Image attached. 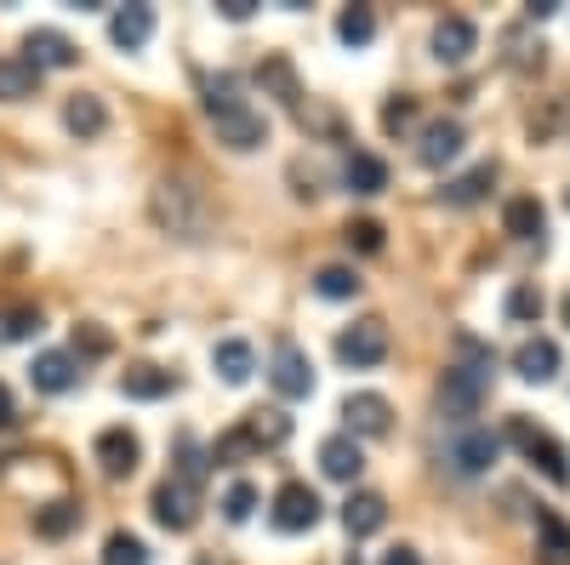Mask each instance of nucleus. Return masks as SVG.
<instances>
[{
  "label": "nucleus",
  "mask_w": 570,
  "mask_h": 565,
  "mask_svg": "<svg viewBox=\"0 0 570 565\" xmlns=\"http://www.w3.org/2000/svg\"><path fill=\"white\" fill-rule=\"evenodd\" d=\"M456 366H445V377H440V411L456 422V429H468L473 417H480V406H485V394H491V371H497V354H491V343H480V338H456Z\"/></svg>",
  "instance_id": "f257e3e1"
},
{
  "label": "nucleus",
  "mask_w": 570,
  "mask_h": 565,
  "mask_svg": "<svg viewBox=\"0 0 570 565\" xmlns=\"http://www.w3.org/2000/svg\"><path fill=\"white\" fill-rule=\"evenodd\" d=\"M200 104H206V120H212V131H217V144H223V149L252 155V149L268 144V120L240 98V80H234V75H212Z\"/></svg>",
  "instance_id": "f03ea898"
},
{
  "label": "nucleus",
  "mask_w": 570,
  "mask_h": 565,
  "mask_svg": "<svg viewBox=\"0 0 570 565\" xmlns=\"http://www.w3.org/2000/svg\"><path fill=\"white\" fill-rule=\"evenodd\" d=\"M149 212H155V223H160L166 234H177V241H206V234H212V206H206V195H200L195 183H183V177L155 183Z\"/></svg>",
  "instance_id": "7ed1b4c3"
},
{
  "label": "nucleus",
  "mask_w": 570,
  "mask_h": 565,
  "mask_svg": "<svg viewBox=\"0 0 570 565\" xmlns=\"http://www.w3.org/2000/svg\"><path fill=\"white\" fill-rule=\"evenodd\" d=\"M497 457H502V435L480 429V422H468V429H456V435H451V446H445L451 475H462V480H480V475H491V462H497Z\"/></svg>",
  "instance_id": "20e7f679"
},
{
  "label": "nucleus",
  "mask_w": 570,
  "mask_h": 565,
  "mask_svg": "<svg viewBox=\"0 0 570 565\" xmlns=\"http://www.w3.org/2000/svg\"><path fill=\"white\" fill-rule=\"evenodd\" d=\"M508 440L525 451L553 486H570V457H564V446H559L548 429H531V417H513V422H508Z\"/></svg>",
  "instance_id": "39448f33"
},
{
  "label": "nucleus",
  "mask_w": 570,
  "mask_h": 565,
  "mask_svg": "<svg viewBox=\"0 0 570 565\" xmlns=\"http://www.w3.org/2000/svg\"><path fill=\"white\" fill-rule=\"evenodd\" d=\"M337 360L354 366V371H371L389 360V325L383 320H354L348 332L337 338Z\"/></svg>",
  "instance_id": "423d86ee"
},
{
  "label": "nucleus",
  "mask_w": 570,
  "mask_h": 565,
  "mask_svg": "<svg viewBox=\"0 0 570 565\" xmlns=\"http://www.w3.org/2000/svg\"><path fill=\"white\" fill-rule=\"evenodd\" d=\"M149 508H155V520H160L166 532H195V520H200V491L183 486V480H160L155 497H149Z\"/></svg>",
  "instance_id": "0eeeda50"
},
{
  "label": "nucleus",
  "mask_w": 570,
  "mask_h": 565,
  "mask_svg": "<svg viewBox=\"0 0 570 565\" xmlns=\"http://www.w3.org/2000/svg\"><path fill=\"white\" fill-rule=\"evenodd\" d=\"M268 383H274L279 400H308V394H314V366H308V354H303L297 343H279V349H274V366H268Z\"/></svg>",
  "instance_id": "6e6552de"
},
{
  "label": "nucleus",
  "mask_w": 570,
  "mask_h": 565,
  "mask_svg": "<svg viewBox=\"0 0 570 565\" xmlns=\"http://www.w3.org/2000/svg\"><path fill=\"white\" fill-rule=\"evenodd\" d=\"M274 526H279V532H314V526H320V497H314V486L285 480V486L274 491Z\"/></svg>",
  "instance_id": "1a4fd4ad"
},
{
  "label": "nucleus",
  "mask_w": 570,
  "mask_h": 565,
  "mask_svg": "<svg viewBox=\"0 0 570 565\" xmlns=\"http://www.w3.org/2000/svg\"><path fill=\"white\" fill-rule=\"evenodd\" d=\"M91 457H98V468H104L109 480H131L137 462H142V446H137L131 429H104L98 446H91Z\"/></svg>",
  "instance_id": "9d476101"
},
{
  "label": "nucleus",
  "mask_w": 570,
  "mask_h": 565,
  "mask_svg": "<svg viewBox=\"0 0 570 565\" xmlns=\"http://www.w3.org/2000/svg\"><path fill=\"white\" fill-rule=\"evenodd\" d=\"M462 144H468V131H462V120H428L422 126V144H416V160L428 166V172H440V166H451L456 155H462Z\"/></svg>",
  "instance_id": "9b49d317"
},
{
  "label": "nucleus",
  "mask_w": 570,
  "mask_h": 565,
  "mask_svg": "<svg viewBox=\"0 0 570 565\" xmlns=\"http://www.w3.org/2000/svg\"><path fill=\"white\" fill-rule=\"evenodd\" d=\"M343 417H348V435H365V440H383L394 429V406L383 394H348Z\"/></svg>",
  "instance_id": "f8f14e48"
},
{
  "label": "nucleus",
  "mask_w": 570,
  "mask_h": 565,
  "mask_svg": "<svg viewBox=\"0 0 570 565\" xmlns=\"http://www.w3.org/2000/svg\"><path fill=\"white\" fill-rule=\"evenodd\" d=\"M29 383H35L40 394H69V389L80 383V360L63 354V349H46V354H35V366H29Z\"/></svg>",
  "instance_id": "ddd939ff"
},
{
  "label": "nucleus",
  "mask_w": 570,
  "mask_h": 565,
  "mask_svg": "<svg viewBox=\"0 0 570 565\" xmlns=\"http://www.w3.org/2000/svg\"><path fill=\"white\" fill-rule=\"evenodd\" d=\"M23 58H29L35 69H75V64H80V46H75L69 35H58V29H35V35L23 40Z\"/></svg>",
  "instance_id": "4468645a"
},
{
  "label": "nucleus",
  "mask_w": 570,
  "mask_h": 565,
  "mask_svg": "<svg viewBox=\"0 0 570 565\" xmlns=\"http://www.w3.org/2000/svg\"><path fill=\"white\" fill-rule=\"evenodd\" d=\"M320 468H325V480L354 486V480L365 475V451H360V440H354V435H331V440L320 446Z\"/></svg>",
  "instance_id": "2eb2a0df"
},
{
  "label": "nucleus",
  "mask_w": 570,
  "mask_h": 565,
  "mask_svg": "<svg viewBox=\"0 0 570 565\" xmlns=\"http://www.w3.org/2000/svg\"><path fill=\"white\" fill-rule=\"evenodd\" d=\"M513 371L525 377V383H553L559 377V343L553 338H525L513 349Z\"/></svg>",
  "instance_id": "dca6fc26"
},
{
  "label": "nucleus",
  "mask_w": 570,
  "mask_h": 565,
  "mask_svg": "<svg viewBox=\"0 0 570 565\" xmlns=\"http://www.w3.org/2000/svg\"><path fill=\"white\" fill-rule=\"evenodd\" d=\"M473 52H480V29H473L468 18H440V29H434V58H440V64H468Z\"/></svg>",
  "instance_id": "f3484780"
},
{
  "label": "nucleus",
  "mask_w": 570,
  "mask_h": 565,
  "mask_svg": "<svg viewBox=\"0 0 570 565\" xmlns=\"http://www.w3.org/2000/svg\"><path fill=\"white\" fill-rule=\"evenodd\" d=\"M389 526V503L376 497V491H354L348 503H343V532L348 537H376Z\"/></svg>",
  "instance_id": "a211bd4d"
},
{
  "label": "nucleus",
  "mask_w": 570,
  "mask_h": 565,
  "mask_svg": "<svg viewBox=\"0 0 570 565\" xmlns=\"http://www.w3.org/2000/svg\"><path fill=\"white\" fill-rule=\"evenodd\" d=\"M491 188H497V160H480V166H468L462 177H451L440 195H445V206H480Z\"/></svg>",
  "instance_id": "6ab92c4d"
},
{
  "label": "nucleus",
  "mask_w": 570,
  "mask_h": 565,
  "mask_svg": "<svg viewBox=\"0 0 570 565\" xmlns=\"http://www.w3.org/2000/svg\"><path fill=\"white\" fill-rule=\"evenodd\" d=\"M155 35V7H120L109 18V40L120 46V52H137V46H149Z\"/></svg>",
  "instance_id": "aec40b11"
},
{
  "label": "nucleus",
  "mask_w": 570,
  "mask_h": 565,
  "mask_svg": "<svg viewBox=\"0 0 570 565\" xmlns=\"http://www.w3.org/2000/svg\"><path fill=\"white\" fill-rule=\"evenodd\" d=\"M502 228L513 234V241H542V228H548V212L537 195H513L502 206Z\"/></svg>",
  "instance_id": "412c9836"
},
{
  "label": "nucleus",
  "mask_w": 570,
  "mask_h": 565,
  "mask_svg": "<svg viewBox=\"0 0 570 565\" xmlns=\"http://www.w3.org/2000/svg\"><path fill=\"white\" fill-rule=\"evenodd\" d=\"M212 366H217V377H223L228 389H240L246 377L257 371V354H252V343H246V338H223V343L212 349Z\"/></svg>",
  "instance_id": "4be33fe9"
},
{
  "label": "nucleus",
  "mask_w": 570,
  "mask_h": 565,
  "mask_svg": "<svg viewBox=\"0 0 570 565\" xmlns=\"http://www.w3.org/2000/svg\"><path fill=\"white\" fill-rule=\"evenodd\" d=\"M63 126H69L75 137H104V131H109V109H104V98H91V91H75V98L63 104Z\"/></svg>",
  "instance_id": "5701e85b"
},
{
  "label": "nucleus",
  "mask_w": 570,
  "mask_h": 565,
  "mask_svg": "<svg viewBox=\"0 0 570 565\" xmlns=\"http://www.w3.org/2000/svg\"><path fill=\"white\" fill-rule=\"evenodd\" d=\"M171 389H177V377L160 371V366H126V377H120L126 400H166Z\"/></svg>",
  "instance_id": "b1692460"
},
{
  "label": "nucleus",
  "mask_w": 570,
  "mask_h": 565,
  "mask_svg": "<svg viewBox=\"0 0 570 565\" xmlns=\"http://www.w3.org/2000/svg\"><path fill=\"white\" fill-rule=\"evenodd\" d=\"M343 183L354 188V195H383V188H389V160L354 149V155L343 160Z\"/></svg>",
  "instance_id": "393cba45"
},
{
  "label": "nucleus",
  "mask_w": 570,
  "mask_h": 565,
  "mask_svg": "<svg viewBox=\"0 0 570 565\" xmlns=\"http://www.w3.org/2000/svg\"><path fill=\"white\" fill-rule=\"evenodd\" d=\"M257 86H263V91H274V98H279L285 109H303V86H297V69L285 64V58H263V64H257Z\"/></svg>",
  "instance_id": "a878e982"
},
{
  "label": "nucleus",
  "mask_w": 570,
  "mask_h": 565,
  "mask_svg": "<svg viewBox=\"0 0 570 565\" xmlns=\"http://www.w3.org/2000/svg\"><path fill=\"white\" fill-rule=\"evenodd\" d=\"M69 532H80V503L58 497V503L35 508V537H46V543H63Z\"/></svg>",
  "instance_id": "bb28decb"
},
{
  "label": "nucleus",
  "mask_w": 570,
  "mask_h": 565,
  "mask_svg": "<svg viewBox=\"0 0 570 565\" xmlns=\"http://www.w3.org/2000/svg\"><path fill=\"white\" fill-rule=\"evenodd\" d=\"M177 468H171V480H183V486H195L200 491V480H206V468H212V451L195 440V435H177Z\"/></svg>",
  "instance_id": "cd10ccee"
},
{
  "label": "nucleus",
  "mask_w": 570,
  "mask_h": 565,
  "mask_svg": "<svg viewBox=\"0 0 570 565\" xmlns=\"http://www.w3.org/2000/svg\"><path fill=\"white\" fill-rule=\"evenodd\" d=\"M537 537H542V565H570V526L553 508H537Z\"/></svg>",
  "instance_id": "c85d7f7f"
},
{
  "label": "nucleus",
  "mask_w": 570,
  "mask_h": 565,
  "mask_svg": "<svg viewBox=\"0 0 570 565\" xmlns=\"http://www.w3.org/2000/svg\"><path fill=\"white\" fill-rule=\"evenodd\" d=\"M246 429H252L257 451H279L285 440H292V417L268 406V411H252V417H246Z\"/></svg>",
  "instance_id": "c756f323"
},
{
  "label": "nucleus",
  "mask_w": 570,
  "mask_h": 565,
  "mask_svg": "<svg viewBox=\"0 0 570 565\" xmlns=\"http://www.w3.org/2000/svg\"><path fill=\"white\" fill-rule=\"evenodd\" d=\"M314 292H320L325 303H348V298H360V274L343 269V263H325V269L314 274Z\"/></svg>",
  "instance_id": "7c9ffc66"
},
{
  "label": "nucleus",
  "mask_w": 570,
  "mask_h": 565,
  "mask_svg": "<svg viewBox=\"0 0 570 565\" xmlns=\"http://www.w3.org/2000/svg\"><path fill=\"white\" fill-rule=\"evenodd\" d=\"M40 69L29 58H0V98H35Z\"/></svg>",
  "instance_id": "2f4dec72"
},
{
  "label": "nucleus",
  "mask_w": 570,
  "mask_h": 565,
  "mask_svg": "<svg viewBox=\"0 0 570 565\" xmlns=\"http://www.w3.org/2000/svg\"><path fill=\"white\" fill-rule=\"evenodd\" d=\"M46 332V320H40V309H0V343H29V338H40Z\"/></svg>",
  "instance_id": "473e14b6"
},
{
  "label": "nucleus",
  "mask_w": 570,
  "mask_h": 565,
  "mask_svg": "<svg viewBox=\"0 0 570 565\" xmlns=\"http://www.w3.org/2000/svg\"><path fill=\"white\" fill-rule=\"evenodd\" d=\"M371 35H376V12L371 7H343L337 12V40L343 46H371Z\"/></svg>",
  "instance_id": "72a5a7b5"
},
{
  "label": "nucleus",
  "mask_w": 570,
  "mask_h": 565,
  "mask_svg": "<svg viewBox=\"0 0 570 565\" xmlns=\"http://www.w3.org/2000/svg\"><path fill=\"white\" fill-rule=\"evenodd\" d=\"M104 565H149V543L131 537V532H109V543H104Z\"/></svg>",
  "instance_id": "f704fd0d"
},
{
  "label": "nucleus",
  "mask_w": 570,
  "mask_h": 565,
  "mask_svg": "<svg viewBox=\"0 0 570 565\" xmlns=\"http://www.w3.org/2000/svg\"><path fill=\"white\" fill-rule=\"evenodd\" d=\"M343 241H348L354 252L376 257V252L389 246V234H383V223H376V217H348V228H343Z\"/></svg>",
  "instance_id": "c9c22d12"
},
{
  "label": "nucleus",
  "mask_w": 570,
  "mask_h": 565,
  "mask_svg": "<svg viewBox=\"0 0 570 565\" xmlns=\"http://www.w3.org/2000/svg\"><path fill=\"white\" fill-rule=\"evenodd\" d=\"M246 457H257V440H252V429H246V422H240V429H228L217 446H212V462H246Z\"/></svg>",
  "instance_id": "e433bc0d"
},
{
  "label": "nucleus",
  "mask_w": 570,
  "mask_h": 565,
  "mask_svg": "<svg viewBox=\"0 0 570 565\" xmlns=\"http://www.w3.org/2000/svg\"><path fill=\"white\" fill-rule=\"evenodd\" d=\"M109 349H115V338L104 332V325H91V320L75 325V360H104Z\"/></svg>",
  "instance_id": "4c0bfd02"
},
{
  "label": "nucleus",
  "mask_w": 570,
  "mask_h": 565,
  "mask_svg": "<svg viewBox=\"0 0 570 565\" xmlns=\"http://www.w3.org/2000/svg\"><path fill=\"white\" fill-rule=\"evenodd\" d=\"M252 508H257V486H246V480H234L228 491H223V520H252Z\"/></svg>",
  "instance_id": "58836bf2"
},
{
  "label": "nucleus",
  "mask_w": 570,
  "mask_h": 565,
  "mask_svg": "<svg viewBox=\"0 0 570 565\" xmlns=\"http://www.w3.org/2000/svg\"><path fill=\"white\" fill-rule=\"evenodd\" d=\"M508 320L537 325V320H542V292H537V286H513V292H508Z\"/></svg>",
  "instance_id": "ea45409f"
},
{
  "label": "nucleus",
  "mask_w": 570,
  "mask_h": 565,
  "mask_svg": "<svg viewBox=\"0 0 570 565\" xmlns=\"http://www.w3.org/2000/svg\"><path fill=\"white\" fill-rule=\"evenodd\" d=\"M411 126H416V98H389L383 104V131L389 137H405Z\"/></svg>",
  "instance_id": "a19ab883"
},
{
  "label": "nucleus",
  "mask_w": 570,
  "mask_h": 565,
  "mask_svg": "<svg viewBox=\"0 0 570 565\" xmlns=\"http://www.w3.org/2000/svg\"><path fill=\"white\" fill-rule=\"evenodd\" d=\"M217 12H223L228 23H246V18L257 12V0H217Z\"/></svg>",
  "instance_id": "79ce46f5"
},
{
  "label": "nucleus",
  "mask_w": 570,
  "mask_h": 565,
  "mask_svg": "<svg viewBox=\"0 0 570 565\" xmlns=\"http://www.w3.org/2000/svg\"><path fill=\"white\" fill-rule=\"evenodd\" d=\"M376 565H422V554H416L411 543H394V548H389L383 559H376Z\"/></svg>",
  "instance_id": "37998d69"
},
{
  "label": "nucleus",
  "mask_w": 570,
  "mask_h": 565,
  "mask_svg": "<svg viewBox=\"0 0 570 565\" xmlns=\"http://www.w3.org/2000/svg\"><path fill=\"white\" fill-rule=\"evenodd\" d=\"M12 422H18V406H12V389L0 383V429H12Z\"/></svg>",
  "instance_id": "c03bdc74"
},
{
  "label": "nucleus",
  "mask_w": 570,
  "mask_h": 565,
  "mask_svg": "<svg viewBox=\"0 0 570 565\" xmlns=\"http://www.w3.org/2000/svg\"><path fill=\"white\" fill-rule=\"evenodd\" d=\"M559 7H564V0H531V7H525V12H531V18H553Z\"/></svg>",
  "instance_id": "a18cd8bd"
},
{
  "label": "nucleus",
  "mask_w": 570,
  "mask_h": 565,
  "mask_svg": "<svg viewBox=\"0 0 570 565\" xmlns=\"http://www.w3.org/2000/svg\"><path fill=\"white\" fill-rule=\"evenodd\" d=\"M559 314H564V325H570V292H564V303H559Z\"/></svg>",
  "instance_id": "49530a36"
},
{
  "label": "nucleus",
  "mask_w": 570,
  "mask_h": 565,
  "mask_svg": "<svg viewBox=\"0 0 570 565\" xmlns=\"http://www.w3.org/2000/svg\"><path fill=\"white\" fill-rule=\"evenodd\" d=\"M348 565H365V559H360V554H348Z\"/></svg>",
  "instance_id": "de8ad7c7"
},
{
  "label": "nucleus",
  "mask_w": 570,
  "mask_h": 565,
  "mask_svg": "<svg viewBox=\"0 0 570 565\" xmlns=\"http://www.w3.org/2000/svg\"><path fill=\"white\" fill-rule=\"evenodd\" d=\"M564 212H570V188H564Z\"/></svg>",
  "instance_id": "09e8293b"
}]
</instances>
